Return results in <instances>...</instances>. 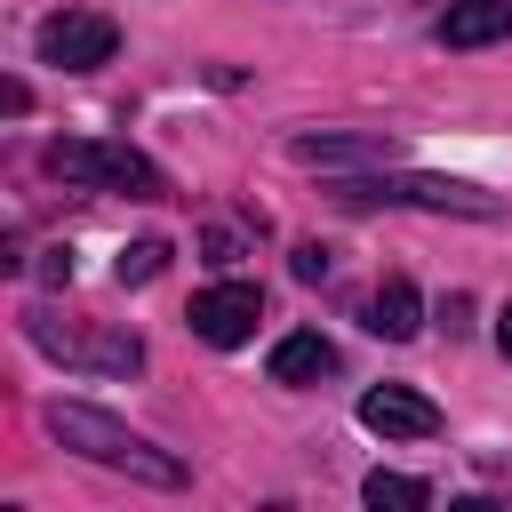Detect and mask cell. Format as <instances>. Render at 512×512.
<instances>
[{
    "label": "cell",
    "instance_id": "1",
    "mask_svg": "<svg viewBox=\"0 0 512 512\" xmlns=\"http://www.w3.org/2000/svg\"><path fill=\"white\" fill-rule=\"evenodd\" d=\"M48 432H56L64 448H80L88 464H104V472H128V480H144V488H184V464H176V456H160L152 440H136L120 416H104V408H88V400H48Z\"/></svg>",
    "mask_w": 512,
    "mask_h": 512
},
{
    "label": "cell",
    "instance_id": "2",
    "mask_svg": "<svg viewBox=\"0 0 512 512\" xmlns=\"http://www.w3.org/2000/svg\"><path fill=\"white\" fill-rule=\"evenodd\" d=\"M40 168L56 184H80V192H128V200H160L168 192V176L136 144H104V136H56L40 152Z\"/></svg>",
    "mask_w": 512,
    "mask_h": 512
},
{
    "label": "cell",
    "instance_id": "3",
    "mask_svg": "<svg viewBox=\"0 0 512 512\" xmlns=\"http://www.w3.org/2000/svg\"><path fill=\"white\" fill-rule=\"evenodd\" d=\"M336 200H352V208H376V200H408V208H440V216H496V192H480V184H464V176H352V184H336Z\"/></svg>",
    "mask_w": 512,
    "mask_h": 512
},
{
    "label": "cell",
    "instance_id": "4",
    "mask_svg": "<svg viewBox=\"0 0 512 512\" xmlns=\"http://www.w3.org/2000/svg\"><path fill=\"white\" fill-rule=\"evenodd\" d=\"M24 336H32L40 352L72 360V368H104V376H136V368H144V344H136L128 328H96V336H72V328H56V312H24Z\"/></svg>",
    "mask_w": 512,
    "mask_h": 512
},
{
    "label": "cell",
    "instance_id": "5",
    "mask_svg": "<svg viewBox=\"0 0 512 512\" xmlns=\"http://www.w3.org/2000/svg\"><path fill=\"white\" fill-rule=\"evenodd\" d=\"M112 48H120V24L96 8H64L40 24V64H56V72H96V64H112Z\"/></svg>",
    "mask_w": 512,
    "mask_h": 512
},
{
    "label": "cell",
    "instance_id": "6",
    "mask_svg": "<svg viewBox=\"0 0 512 512\" xmlns=\"http://www.w3.org/2000/svg\"><path fill=\"white\" fill-rule=\"evenodd\" d=\"M192 336L200 344H248L256 336V320H264V288L256 280H216V288H200L192 296Z\"/></svg>",
    "mask_w": 512,
    "mask_h": 512
},
{
    "label": "cell",
    "instance_id": "7",
    "mask_svg": "<svg viewBox=\"0 0 512 512\" xmlns=\"http://www.w3.org/2000/svg\"><path fill=\"white\" fill-rule=\"evenodd\" d=\"M360 424L384 432V440H432V432H440V408H432L424 392H408V384H376V392L360 400Z\"/></svg>",
    "mask_w": 512,
    "mask_h": 512
},
{
    "label": "cell",
    "instance_id": "8",
    "mask_svg": "<svg viewBox=\"0 0 512 512\" xmlns=\"http://www.w3.org/2000/svg\"><path fill=\"white\" fill-rule=\"evenodd\" d=\"M488 40H512V0H448L440 48H488Z\"/></svg>",
    "mask_w": 512,
    "mask_h": 512
},
{
    "label": "cell",
    "instance_id": "9",
    "mask_svg": "<svg viewBox=\"0 0 512 512\" xmlns=\"http://www.w3.org/2000/svg\"><path fill=\"white\" fill-rule=\"evenodd\" d=\"M368 328H376L384 344H408V336L424 328V304H416V280H408V272H384V280H376V296H368Z\"/></svg>",
    "mask_w": 512,
    "mask_h": 512
},
{
    "label": "cell",
    "instance_id": "10",
    "mask_svg": "<svg viewBox=\"0 0 512 512\" xmlns=\"http://www.w3.org/2000/svg\"><path fill=\"white\" fill-rule=\"evenodd\" d=\"M320 376H336V344L320 328H296L272 344V384H320Z\"/></svg>",
    "mask_w": 512,
    "mask_h": 512
},
{
    "label": "cell",
    "instance_id": "11",
    "mask_svg": "<svg viewBox=\"0 0 512 512\" xmlns=\"http://www.w3.org/2000/svg\"><path fill=\"white\" fill-rule=\"evenodd\" d=\"M304 168H352V160H392V144L384 136H296L288 144Z\"/></svg>",
    "mask_w": 512,
    "mask_h": 512
},
{
    "label": "cell",
    "instance_id": "12",
    "mask_svg": "<svg viewBox=\"0 0 512 512\" xmlns=\"http://www.w3.org/2000/svg\"><path fill=\"white\" fill-rule=\"evenodd\" d=\"M360 496H368L376 512H424V504H432V488H424V480H408V472H384V464L360 480Z\"/></svg>",
    "mask_w": 512,
    "mask_h": 512
},
{
    "label": "cell",
    "instance_id": "13",
    "mask_svg": "<svg viewBox=\"0 0 512 512\" xmlns=\"http://www.w3.org/2000/svg\"><path fill=\"white\" fill-rule=\"evenodd\" d=\"M160 264H168V240H128L120 264H112V280L120 288H144V280H160Z\"/></svg>",
    "mask_w": 512,
    "mask_h": 512
},
{
    "label": "cell",
    "instance_id": "14",
    "mask_svg": "<svg viewBox=\"0 0 512 512\" xmlns=\"http://www.w3.org/2000/svg\"><path fill=\"white\" fill-rule=\"evenodd\" d=\"M328 264H336V256H328L320 240H304V248H296V280H328Z\"/></svg>",
    "mask_w": 512,
    "mask_h": 512
},
{
    "label": "cell",
    "instance_id": "15",
    "mask_svg": "<svg viewBox=\"0 0 512 512\" xmlns=\"http://www.w3.org/2000/svg\"><path fill=\"white\" fill-rule=\"evenodd\" d=\"M40 280L64 288V280H72V248H48V256H40Z\"/></svg>",
    "mask_w": 512,
    "mask_h": 512
},
{
    "label": "cell",
    "instance_id": "16",
    "mask_svg": "<svg viewBox=\"0 0 512 512\" xmlns=\"http://www.w3.org/2000/svg\"><path fill=\"white\" fill-rule=\"evenodd\" d=\"M440 328L464 336V328H472V296H448V304H440Z\"/></svg>",
    "mask_w": 512,
    "mask_h": 512
},
{
    "label": "cell",
    "instance_id": "17",
    "mask_svg": "<svg viewBox=\"0 0 512 512\" xmlns=\"http://www.w3.org/2000/svg\"><path fill=\"white\" fill-rule=\"evenodd\" d=\"M0 112H32V88L24 80H0Z\"/></svg>",
    "mask_w": 512,
    "mask_h": 512
},
{
    "label": "cell",
    "instance_id": "18",
    "mask_svg": "<svg viewBox=\"0 0 512 512\" xmlns=\"http://www.w3.org/2000/svg\"><path fill=\"white\" fill-rule=\"evenodd\" d=\"M496 344H504V360H512V304L496 312Z\"/></svg>",
    "mask_w": 512,
    "mask_h": 512
}]
</instances>
